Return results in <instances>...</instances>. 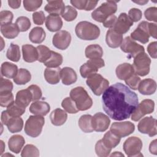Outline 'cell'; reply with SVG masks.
I'll return each mask as SVG.
<instances>
[{"mask_svg": "<svg viewBox=\"0 0 157 157\" xmlns=\"http://www.w3.org/2000/svg\"><path fill=\"white\" fill-rule=\"evenodd\" d=\"M60 76L62 83L65 85H72L77 80L76 72L72 68L69 67H64L61 69Z\"/></svg>", "mask_w": 157, "mask_h": 157, "instance_id": "obj_23", "label": "cell"}, {"mask_svg": "<svg viewBox=\"0 0 157 157\" xmlns=\"http://www.w3.org/2000/svg\"><path fill=\"white\" fill-rule=\"evenodd\" d=\"M13 89L12 82L6 78H4L2 77H1L0 83V93L11 92Z\"/></svg>", "mask_w": 157, "mask_h": 157, "instance_id": "obj_52", "label": "cell"}, {"mask_svg": "<svg viewBox=\"0 0 157 157\" xmlns=\"http://www.w3.org/2000/svg\"><path fill=\"white\" fill-rule=\"evenodd\" d=\"M26 109L18 105L15 101L7 107V112L10 117H20L22 115Z\"/></svg>", "mask_w": 157, "mask_h": 157, "instance_id": "obj_43", "label": "cell"}, {"mask_svg": "<svg viewBox=\"0 0 157 157\" xmlns=\"http://www.w3.org/2000/svg\"><path fill=\"white\" fill-rule=\"evenodd\" d=\"M45 20V16L43 11H37L33 13V22L37 25H43Z\"/></svg>", "mask_w": 157, "mask_h": 157, "instance_id": "obj_56", "label": "cell"}, {"mask_svg": "<svg viewBox=\"0 0 157 157\" xmlns=\"http://www.w3.org/2000/svg\"><path fill=\"white\" fill-rule=\"evenodd\" d=\"M6 57L13 62H18L21 57L19 46L13 43L10 44L6 53Z\"/></svg>", "mask_w": 157, "mask_h": 157, "instance_id": "obj_40", "label": "cell"}, {"mask_svg": "<svg viewBox=\"0 0 157 157\" xmlns=\"http://www.w3.org/2000/svg\"><path fill=\"white\" fill-rule=\"evenodd\" d=\"M128 17L133 22L139 21L142 16V11L137 8H132L128 12Z\"/></svg>", "mask_w": 157, "mask_h": 157, "instance_id": "obj_55", "label": "cell"}, {"mask_svg": "<svg viewBox=\"0 0 157 157\" xmlns=\"http://www.w3.org/2000/svg\"><path fill=\"white\" fill-rule=\"evenodd\" d=\"M133 23L126 13H121L117 20L113 29L119 34H123L129 30Z\"/></svg>", "mask_w": 157, "mask_h": 157, "instance_id": "obj_18", "label": "cell"}, {"mask_svg": "<svg viewBox=\"0 0 157 157\" xmlns=\"http://www.w3.org/2000/svg\"><path fill=\"white\" fill-rule=\"evenodd\" d=\"M63 60V56L60 53L52 50L50 58L47 60L44 64L47 67H58L62 64Z\"/></svg>", "mask_w": 157, "mask_h": 157, "instance_id": "obj_39", "label": "cell"}, {"mask_svg": "<svg viewBox=\"0 0 157 157\" xmlns=\"http://www.w3.org/2000/svg\"><path fill=\"white\" fill-rule=\"evenodd\" d=\"M147 52L150 56L155 59L157 57V42L156 41L150 43L147 47Z\"/></svg>", "mask_w": 157, "mask_h": 157, "instance_id": "obj_58", "label": "cell"}, {"mask_svg": "<svg viewBox=\"0 0 157 157\" xmlns=\"http://www.w3.org/2000/svg\"><path fill=\"white\" fill-rule=\"evenodd\" d=\"M150 33L148 30V22L141 21L136 29L131 33V38L134 40H137L142 44H146L149 41Z\"/></svg>", "mask_w": 157, "mask_h": 157, "instance_id": "obj_15", "label": "cell"}, {"mask_svg": "<svg viewBox=\"0 0 157 157\" xmlns=\"http://www.w3.org/2000/svg\"><path fill=\"white\" fill-rule=\"evenodd\" d=\"M104 66V61L101 58L90 59L80 66V75L83 78H88L90 75L97 73L98 69Z\"/></svg>", "mask_w": 157, "mask_h": 157, "instance_id": "obj_8", "label": "cell"}, {"mask_svg": "<svg viewBox=\"0 0 157 157\" xmlns=\"http://www.w3.org/2000/svg\"><path fill=\"white\" fill-rule=\"evenodd\" d=\"M70 2L74 7L78 9L90 11L95 8L98 1L91 0H73L71 1Z\"/></svg>", "mask_w": 157, "mask_h": 157, "instance_id": "obj_34", "label": "cell"}, {"mask_svg": "<svg viewBox=\"0 0 157 157\" xmlns=\"http://www.w3.org/2000/svg\"><path fill=\"white\" fill-rule=\"evenodd\" d=\"M9 7H10L12 9H18L20 7L21 4V1L20 0H17V1H13V0H9L7 1Z\"/></svg>", "mask_w": 157, "mask_h": 157, "instance_id": "obj_61", "label": "cell"}, {"mask_svg": "<svg viewBox=\"0 0 157 157\" xmlns=\"http://www.w3.org/2000/svg\"><path fill=\"white\" fill-rule=\"evenodd\" d=\"M115 1H107L94 10L91 13V17L95 21L102 23L109 16L113 15L117 10V4Z\"/></svg>", "mask_w": 157, "mask_h": 157, "instance_id": "obj_4", "label": "cell"}, {"mask_svg": "<svg viewBox=\"0 0 157 157\" xmlns=\"http://www.w3.org/2000/svg\"><path fill=\"white\" fill-rule=\"evenodd\" d=\"M21 156L22 157H38L39 150L34 145L28 144L22 150Z\"/></svg>", "mask_w": 157, "mask_h": 157, "instance_id": "obj_45", "label": "cell"}, {"mask_svg": "<svg viewBox=\"0 0 157 157\" xmlns=\"http://www.w3.org/2000/svg\"><path fill=\"white\" fill-rule=\"evenodd\" d=\"M50 118L52 124L55 126H61L66 121L67 115L65 110L58 108L51 112Z\"/></svg>", "mask_w": 157, "mask_h": 157, "instance_id": "obj_30", "label": "cell"}, {"mask_svg": "<svg viewBox=\"0 0 157 157\" xmlns=\"http://www.w3.org/2000/svg\"><path fill=\"white\" fill-rule=\"evenodd\" d=\"M123 150L128 156H143L140 153L142 148V142L136 136L128 137L123 144Z\"/></svg>", "mask_w": 157, "mask_h": 157, "instance_id": "obj_10", "label": "cell"}, {"mask_svg": "<svg viewBox=\"0 0 157 157\" xmlns=\"http://www.w3.org/2000/svg\"><path fill=\"white\" fill-rule=\"evenodd\" d=\"M1 120L2 124L7 126L11 133L18 132L23 127V120L20 117H10L6 110L2 112Z\"/></svg>", "mask_w": 157, "mask_h": 157, "instance_id": "obj_9", "label": "cell"}, {"mask_svg": "<svg viewBox=\"0 0 157 157\" xmlns=\"http://www.w3.org/2000/svg\"><path fill=\"white\" fill-rule=\"evenodd\" d=\"M86 85L96 96H100L109 87V82L99 74H94L86 80Z\"/></svg>", "mask_w": 157, "mask_h": 157, "instance_id": "obj_6", "label": "cell"}, {"mask_svg": "<svg viewBox=\"0 0 157 157\" xmlns=\"http://www.w3.org/2000/svg\"><path fill=\"white\" fill-rule=\"evenodd\" d=\"M137 89L142 94L151 95L156 91V83L152 78H145L140 81Z\"/></svg>", "mask_w": 157, "mask_h": 157, "instance_id": "obj_21", "label": "cell"}, {"mask_svg": "<svg viewBox=\"0 0 157 157\" xmlns=\"http://www.w3.org/2000/svg\"><path fill=\"white\" fill-rule=\"evenodd\" d=\"M70 98L75 102L79 111H85L90 109L93 100L87 91L82 86H77L70 91Z\"/></svg>", "mask_w": 157, "mask_h": 157, "instance_id": "obj_3", "label": "cell"}, {"mask_svg": "<svg viewBox=\"0 0 157 157\" xmlns=\"http://www.w3.org/2000/svg\"><path fill=\"white\" fill-rule=\"evenodd\" d=\"M123 40V34L118 33L113 29H109L106 33L105 42L110 48H118L121 44Z\"/></svg>", "mask_w": 157, "mask_h": 157, "instance_id": "obj_19", "label": "cell"}, {"mask_svg": "<svg viewBox=\"0 0 157 157\" xmlns=\"http://www.w3.org/2000/svg\"><path fill=\"white\" fill-rule=\"evenodd\" d=\"M121 138L112 133L110 131H107L104 136L102 140L104 145L109 148H113L116 147L120 142Z\"/></svg>", "mask_w": 157, "mask_h": 157, "instance_id": "obj_37", "label": "cell"}, {"mask_svg": "<svg viewBox=\"0 0 157 157\" xmlns=\"http://www.w3.org/2000/svg\"><path fill=\"white\" fill-rule=\"evenodd\" d=\"M140 81H141L140 78L135 73H134L131 76H130L128 78L124 80L126 84L133 90H137Z\"/></svg>", "mask_w": 157, "mask_h": 157, "instance_id": "obj_50", "label": "cell"}, {"mask_svg": "<svg viewBox=\"0 0 157 157\" xmlns=\"http://www.w3.org/2000/svg\"><path fill=\"white\" fill-rule=\"evenodd\" d=\"M23 58L27 63H33L38 59V53L36 47L30 44L22 45Z\"/></svg>", "mask_w": 157, "mask_h": 157, "instance_id": "obj_27", "label": "cell"}, {"mask_svg": "<svg viewBox=\"0 0 157 157\" xmlns=\"http://www.w3.org/2000/svg\"><path fill=\"white\" fill-rule=\"evenodd\" d=\"M15 24L18 26L20 31L25 32L28 31L31 27V21L29 19L25 16H21L17 18Z\"/></svg>", "mask_w": 157, "mask_h": 157, "instance_id": "obj_47", "label": "cell"}, {"mask_svg": "<svg viewBox=\"0 0 157 157\" xmlns=\"http://www.w3.org/2000/svg\"><path fill=\"white\" fill-rule=\"evenodd\" d=\"M75 32L78 38L85 40L97 39L99 37L101 33L97 25L86 21L78 23L75 26Z\"/></svg>", "mask_w": 157, "mask_h": 157, "instance_id": "obj_2", "label": "cell"}, {"mask_svg": "<svg viewBox=\"0 0 157 157\" xmlns=\"http://www.w3.org/2000/svg\"><path fill=\"white\" fill-rule=\"evenodd\" d=\"M150 64L151 59L145 52L139 53L134 57L132 67L134 73L142 77L148 75L150 72Z\"/></svg>", "mask_w": 157, "mask_h": 157, "instance_id": "obj_7", "label": "cell"}, {"mask_svg": "<svg viewBox=\"0 0 157 157\" xmlns=\"http://www.w3.org/2000/svg\"><path fill=\"white\" fill-rule=\"evenodd\" d=\"M18 67L15 64L4 62L1 66V75L9 78H14L18 73Z\"/></svg>", "mask_w": 157, "mask_h": 157, "instance_id": "obj_31", "label": "cell"}, {"mask_svg": "<svg viewBox=\"0 0 157 157\" xmlns=\"http://www.w3.org/2000/svg\"><path fill=\"white\" fill-rule=\"evenodd\" d=\"M33 100L31 91L28 89L21 90L17 93L15 96V102L20 106L26 108Z\"/></svg>", "mask_w": 157, "mask_h": 157, "instance_id": "obj_28", "label": "cell"}, {"mask_svg": "<svg viewBox=\"0 0 157 157\" xmlns=\"http://www.w3.org/2000/svg\"><path fill=\"white\" fill-rule=\"evenodd\" d=\"M61 17L67 21H72L77 17V11L72 6H65L64 10L61 15Z\"/></svg>", "mask_w": 157, "mask_h": 157, "instance_id": "obj_46", "label": "cell"}, {"mask_svg": "<svg viewBox=\"0 0 157 157\" xmlns=\"http://www.w3.org/2000/svg\"><path fill=\"white\" fill-rule=\"evenodd\" d=\"M112 149L107 148L103 143L102 139L98 140L95 145V152L99 157H106L109 156Z\"/></svg>", "mask_w": 157, "mask_h": 157, "instance_id": "obj_44", "label": "cell"}, {"mask_svg": "<svg viewBox=\"0 0 157 157\" xmlns=\"http://www.w3.org/2000/svg\"><path fill=\"white\" fill-rule=\"evenodd\" d=\"M148 30L150 36L156 39L157 35V26L156 24L153 23H148Z\"/></svg>", "mask_w": 157, "mask_h": 157, "instance_id": "obj_59", "label": "cell"}, {"mask_svg": "<svg viewBox=\"0 0 157 157\" xmlns=\"http://www.w3.org/2000/svg\"><path fill=\"white\" fill-rule=\"evenodd\" d=\"M156 120L152 116L144 117L137 125L138 131L145 134H148L150 137H153L157 134Z\"/></svg>", "mask_w": 157, "mask_h": 157, "instance_id": "obj_14", "label": "cell"}, {"mask_svg": "<svg viewBox=\"0 0 157 157\" xmlns=\"http://www.w3.org/2000/svg\"><path fill=\"white\" fill-rule=\"evenodd\" d=\"M110 123L109 117L102 112L95 113L92 117V126L93 130L96 132H104L106 131Z\"/></svg>", "mask_w": 157, "mask_h": 157, "instance_id": "obj_17", "label": "cell"}, {"mask_svg": "<svg viewBox=\"0 0 157 157\" xmlns=\"http://www.w3.org/2000/svg\"><path fill=\"white\" fill-rule=\"evenodd\" d=\"M31 75L30 72L24 68L18 69V73L13 79V82L17 85H25L31 80Z\"/></svg>", "mask_w": 157, "mask_h": 157, "instance_id": "obj_38", "label": "cell"}, {"mask_svg": "<svg viewBox=\"0 0 157 157\" xmlns=\"http://www.w3.org/2000/svg\"><path fill=\"white\" fill-rule=\"evenodd\" d=\"M115 73L118 78L125 80L134 73V71L132 65L128 63H124L117 67Z\"/></svg>", "mask_w": 157, "mask_h": 157, "instance_id": "obj_26", "label": "cell"}, {"mask_svg": "<svg viewBox=\"0 0 157 157\" xmlns=\"http://www.w3.org/2000/svg\"><path fill=\"white\" fill-rule=\"evenodd\" d=\"M13 18V13L9 10H2L0 12L1 26L12 23Z\"/></svg>", "mask_w": 157, "mask_h": 157, "instance_id": "obj_51", "label": "cell"}, {"mask_svg": "<svg viewBox=\"0 0 157 157\" xmlns=\"http://www.w3.org/2000/svg\"><path fill=\"white\" fill-rule=\"evenodd\" d=\"M61 106L66 112L71 114L76 113L79 111L76 106L75 102L69 97H67L63 100L61 102Z\"/></svg>", "mask_w": 157, "mask_h": 157, "instance_id": "obj_42", "label": "cell"}, {"mask_svg": "<svg viewBox=\"0 0 157 157\" xmlns=\"http://www.w3.org/2000/svg\"><path fill=\"white\" fill-rule=\"evenodd\" d=\"M1 33L4 37L7 39H14L18 36L20 30L15 23L1 26Z\"/></svg>", "mask_w": 157, "mask_h": 157, "instance_id": "obj_32", "label": "cell"}, {"mask_svg": "<svg viewBox=\"0 0 157 157\" xmlns=\"http://www.w3.org/2000/svg\"><path fill=\"white\" fill-rule=\"evenodd\" d=\"M36 48L38 53L37 61L40 63H44L50 58L52 54V50H50L48 47L44 45H39Z\"/></svg>", "mask_w": 157, "mask_h": 157, "instance_id": "obj_41", "label": "cell"}, {"mask_svg": "<svg viewBox=\"0 0 157 157\" xmlns=\"http://www.w3.org/2000/svg\"><path fill=\"white\" fill-rule=\"evenodd\" d=\"M118 155L124 156V155H123V154H121L120 151H115L114 153H113V154L111 155V156H118Z\"/></svg>", "mask_w": 157, "mask_h": 157, "instance_id": "obj_63", "label": "cell"}, {"mask_svg": "<svg viewBox=\"0 0 157 157\" xmlns=\"http://www.w3.org/2000/svg\"><path fill=\"white\" fill-rule=\"evenodd\" d=\"M14 102L13 95L12 92L0 93V105L3 107H7Z\"/></svg>", "mask_w": 157, "mask_h": 157, "instance_id": "obj_49", "label": "cell"}, {"mask_svg": "<svg viewBox=\"0 0 157 157\" xmlns=\"http://www.w3.org/2000/svg\"><path fill=\"white\" fill-rule=\"evenodd\" d=\"M92 117L93 116L88 114L83 115L80 117L78 126L83 132L90 133L94 131L92 126Z\"/></svg>", "mask_w": 157, "mask_h": 157, "instance_id": "obj_35", "label": "cell"}, {"mask_svg": "<svg viewBox=\"0 0 157 157\" xmlns=\"http://www.w3.org/2000/svg\"><path fill=\"white\" fill-rule=\"evenodd\" d=\"M144 15L147 20L154 21L155 23L157 21V8L156 7H151L145 10Z\"/></svg>", "mask_w": 157, "mask_h": 157, "instance_id": "obj_54", "label": "cell"}, {"mask_svg": "<svg viewBox=\"0 0 157 157\" xmlns=\"http://www.w3.org/2000/svg\"><path fill=\"white\" fill-rule=\"evenodd\" d=\"M0 142H1V147H2V150H1V155H2V153H3V149H4V142H3V141H2V140H1Z\"/></svg>", "mask_w": 157, "mask_h": 157, "instance_id": "obj_64", "label": "cell"}, {"mask_svg": "<svg viewBox=\"0 0 157 157\" xmlns=\"http://www.w3.org/2000/svg\"><path fill=\"white\" fill-rule=\"evenodd\" d=\"M29 110L34 115L45 116L50 112V106L45 101H36L31 104Z\"/></svg>", "mask_w": 157, "mask_h": 157, "instance_id": "obj_20", "label": "cell"}, {"mask_svg": "<svg viewBox=\"0 0 157 157\" xmlns=\"http://www.w3.org/2000/svg\"><path fill=\"white\" fill-rule=\"evenodd\" d=\"M45 123V118L41 115H31L26 120L24 130L25 133L32 137L39 136Z\"/></svg>", "mask_w": 157, "mask_h": 157, "instance_id": "obj_5", "label": "cell"}, {"mask_svg": "<svg viewBox=\"0 0 157 157\" xmlns=\"http://www.w3.org/2000/svg\"><path fill=\"white\" fill-rule=\"evenodd\" d=\"M156 142L157 140L155 139L151 142L149 146V151L150 153L153 155H157V147H156Z\"/></svg>", "mask_w": 157, "mask_h": 157, "instance_id": "obj_60", "label": "cell"}, {"mask_svg": "<svg viewBox=\"0 0 157 157\" xmlns=\"http://www.w3.org/2000/svg\"><path fill=\"white\" fill-rule=\"evenodd\" d=\"M134 129L135 125L131 121L114 122L110 128V131L120 138L130 135Z\"/></svg>", "mask_w": 157, "mask_h": 157, "instance_id": "obj_12", "label": "cell"}, {"mask_svg": "<svg viewBox=\"0 0 157 157\" xmlns=\"http://www.w3.org/2000/svg\"><path fill=\"white\" fill-rule=\"evenodd\" d=\"M136 4H139V5H145L146 3L148 2V1H133Z\"/></svg>", "mask_w": 157, "mask_h": 157, "instance_id": "obj_62", "label": "cell"}, {"mask_svg": "<svg viewBox=\"0 0 157 157\" xmlns=\"http://www.w3.org/2000/svg\"><path fill=\"white\" fill-rule=\"evenodd\" d=\"M121 51L129 55V58H134L141 52H145L144 47L136 42L130 37H126L120 45Z\"/></svg>", "mask_w": 157, "mask_h": 157, "instance_id": "obj_13", "label": "cell"}, {"mask_svg": "<svg viewBox=\"0 0 157 157\" xmlns=\"http://www.w3.org/2000/svg\"><path fill=\"white\" fill-rule=\"evenodd\" d=\"M46 34L44 29L41 27L33 28L29 34V39L34 44H41L45 39Z\"/></svg>", "mask_w": 157, "mask_h": 157, "instance_id": "obj_33", "label": "cell"}, {"mask_svg": "<svg viewBox=\"0 0 157 157\" xmlns=\"http://www.w3.org/2000/svg\"><path fill=\"white\" fill-rule=\"evenodd\" d=\"M85 56L89 59L101 58L103 55L102 47L98 44L88 45L85 48Z\"/></svg>", "mask_w": 157, "mask_h": 157, "instance_id": "obj_36", "label": "cell"}, {"mask_svg": "<svg viewBox=\"0 0 157 157\" xmlns=\"http://www.w3.org/2000/svg\"><path fill=\"white\" fill-rule=\"evenodd\" d=\"M65 9L63 1H47V4L44 7L45 10L50 14L62 15Z\"/></svg>", "mask_w": 157, "mask_h": 157, "instance_id": "obj_29", "label": "cell"}, {"mask_svg": "<svg viewBox=\"0 0 157 157\" xmlns=\"http://www.w3.org/2000/svg\"><path fill=\"white\" fill-rule=\"evenodd\" d=\"M71 42V34L65 30H61L57 32L53 37V45L59 50H66Z\"/></svg>", "mask_w": 157, "mask_h": 157, "instance_id": "obj_16", "label": "cell"}, {"mask_svg": "<svg viewBox=\"0 0 157 157\" xmlns=\"http://www.w3.org/2000/svg\"><path fill=\"white\" fill-rule=\"evenodd\" d=\"M155 102L153 100L146 99L142 101L131 114V120L137 121L144 115L150 114L154 111Z\"/></svg>", "mask_w": 157, "mask_h": 157, "instance_id": "obj_11", "label": "cell"}, {"mask_svg": "<svg viewBox=\"0 0 157 157\" xmlns=\"http://www.w3.org/2000/svg\"><path fill=\"white\" fill-rule=\"evenodd\" d=\"M60 67H47L44 71V78L51 85H56L61 79Z\"/></svg>", "mask_w": 157, "mask_h": 157, "instance_id": "obj_25", "label": "cell"}, {"mask_svg": "<svg viewBox=\"0 0 157 157\" xmlns=\"http://www.w3.org/2000/svg\"><path fill=\"white\" fill-rule=\"evenodd\" d=\"M23 7L26 10L33 12L38 9L42 4L41 0H24L23 1Z\"/></svg>", "mask_w": 157, "mask_h": 157, "instance_id": "obj_48", "label": "cell"}, {"mask_svg": "<svg viewBox=\"0 0 157 157\" xmlns=\"http://www.w3.org/2000/svg\"><path fill=\"white\" fill-rule=\"evenodd\" d=\"M117 20V17L115 15H112L109 16L108 18H107L103 22V26L105 28L113 29L116 21Z\"/></svg>", "mask_w": 157, "mask_h": 157, "instance_id": "obj_57", "label": "cell"}, {"mask_svg": "<svg viewBox=\"0 0 157 157\" xmlns=\"http://www.w3.org/2000/svg\"><path fill=\"white\" fill-rule=\"evenodd\" d=\"M31 93L33 96L32 101L34 102L39 100L42 96V93L40 87L36 85H31L27 88Z\"/></svg>", "mask_w": 157, "mask_h": 157, "instance_id": "obj_53", "label": "cell"}, {"mask_svg": "<svg viewBox=\"0 0 157 157\" xmlns=\"http://www.w3.org/2000/svg\"><path fill=\"white\" fill-rule=\"evenodd\" d=\"M25 143V140L22 136L19 134L13 135L8 140L9 149L12 152L18 154L21 151Z\"/></svg>", "mask_w": 157, "mask_h": 157, "instance_id": "obj_24", "label": "cell"}, {"mask_svg": "<svg viewBox=\"0 0 157 157\" xmlns=\"http://www.w3.org/2000/svg\"><path fill=\"white\" fill-rule=\"evenodd\" d=\"M45 26L48 31L56 32L59 31L63 26V21L59 15L50 14L45 20Z\"/></svg>", "mask_w": 157, "mask_h": 157, "instance_id": "obj_22", "label": "cell"}, {"mask_svg": "<svg viewBox=\"0 0 157 157\" xmlns=\"http://www.w3.org/2000/svg\"><path fill=\"white\" fill-rule=\"evenodd\" d=\"M102 107L108 116L114 120L129 118L139 104L138 96L128 86L117 83L103 93Z\"/></svg>", "mask_w": 157, "mask_h": 157, "instance_id": "obj_1", "label": "cell"}]
</instances>
